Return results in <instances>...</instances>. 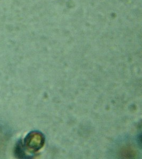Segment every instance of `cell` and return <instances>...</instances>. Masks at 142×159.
<instances>
[{
  "label": "cell",
  "instance_id": "1",
  "mask_svg": "<svg viewBox=\"0 0 142 159\" xmlns=\"http://www.w3.org/2000/svg\"><path fill=\"white\" fill-rule=\"evenodd\" d=\"M45 138L42 133L38 131H32L27 135L22 144L24 149L30 153H35L44 146Z\"/></svg>",
  "mask_w": 142,
  "mask_h": 159
}]
</instances>
